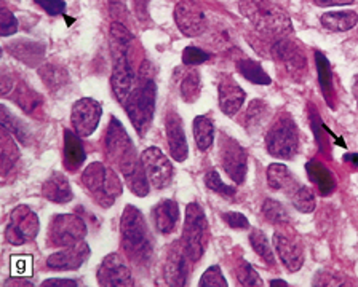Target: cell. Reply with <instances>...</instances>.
<instances>
[{
  "mask_svg": "<svg viewBox=\"0 0 358 287\" xmlns=\"http://www.w3.org/2000/svg\"><path fill=\"white\" fill-rule=\"evenodd\" d=\"M122 247L125 254L138 265H144L152 256V243L143 212L136 206L128 205L120 221Z\"/></svg>",
  "mask_w": 358,
  "mask_h": 287,
  "instance_id": "obj_1",
  "label": "cell"
},
{
  "mask_svg": "<svg viewBox=\"0 0 358 287\" xmlns=\"http://www.w3.org/2000/svg\"><path fill=\"white\" fill-rule=\"evenodd\" d=\"M240 11L257 31L283 36L291 32V20L287 11L272 0H240Z\"/></svg>",
  "mask_w": 358,
  "mask_h": 287,
  "instance_id": "obj_2",
  "label": "cell"
},
{
  "mask_svg": "<svg viewBox=\"0 0 358 287\" xmlns=\"http://www.w3.org/2000/svg\"><path fill=\"white\" fill-rule=\"evenodd\" d=\"M82 184L87 193L101 207H110L122 195V182L117 172L103 163H92L82 174Z\"/></svg>",
  "mask_w": 358,
  "mask_h": 287,
  "instance_id": "obj_3",
  "label": "cell"
},
{
  "mask_svg": "<svg viewBox=\"0 0 358 287\" xmlns=\"http://www.w3.org/2000/svg\"><path fill=\"white\" fill-rule=\"evenodd\" d=\"M157 85L152 78L143 77V82L134 87L133 93L125 103V110L139 136H144L150 126L155 112Z\"/></svg>",
  "mask_w": 358,
  "mask_h": 287,
  "instance_id": "obj_4",
  "label": "cell"
},
{
  "mask_svg": "<svg viewBox=\"0 0 358 287\" xmlns=\"http://www.w3.org/2000/svg\"><path fill=\"white\" fill-rule=\"evenodd\" d=\"M266 147L268 154L280 160H291L298 154L299 134L293 118L283 115L273 123L267 131Z\"/></svg>",
  "mask_w": 358,
  "mask_h": 287,
  "instance_id": "obj_5",
  "label": "cell"
},
{
  "mask_svg": "<svg viewBox=\"0 0 358 287\" xmlns=\"http://www.w3.org/2000/svg\"><path fill=\"white\" fill-rule=\"evenodd\" d=\"M206 216L199 203H190L186 207V221L182 230V251L190 262H199L205 251Z\"/></svg>",
  "mask_w": 358,
  "mask_h": 287,
  "instance_id": "obj_6",
  "label": "cell"
},
{
  "mask_svg": "<svg viewBox=\"0 0 358 287\" xmlns=\"http://www.w3.org/2000/svg\"><path fill=\"white\" fill-rule=\"evenodd\" d=\"M38 227H41V222H38L37 214L29 206L20 205L10 214L8 223L5 227V240L11 246H22L36 240Z\"/></svg>",
  "mask_w": 358,
  "mask_h": 287,
  "instance_id": "obj_7",
  "label": "cell"
},
{
  "mask_svg": "<svg viewBox=\"0 0 358 287\" xmlns=\"http://www.w3.org/2000/svg\"><path fill=\"white\" fill-rule=\"evenodd\" d=\"M88 233L85 222L74 214H56L48 225V243L67 247L83 241Z\"/></svg>",
  "mask_w": 358,
  "mask_h": 287,
  "instance_id": "obj_8",
  "label": "cell"
},
{
  "mask_svg": "<svg viewBox=\"0 0 358 287\" xmlns=\"http://www.w3.org/2000/svg\"><path fill=\"white\" fill-rule=\"evenodd\" d=\"M217 160L222 170L235 184H243L248 171V155L237 140L222 136L217 150Z\"/></svg>",
  "mask_w": 358,
  "mask_h": 287,
  "instance_id": "obj_9",
  "label": "cell"
},
{
  "mask_svg": "<svg viewBox=\"0 0 358 287\" xmlns=\"http://www.w3.org/2000/svg\"><path fill=\"white\" fill-rule=\"evenodd\" d=\"M103 107L92 98H82L72 105L71 123L80 138H90L99 125Z\"/></svg>",
  "mask_w": 358,
  "mask_h": 287,
  "instance_id": "obj_10",
  "label": "cell"
},
{
  "mask_svg": "<svg viewBox=\"0 0 358 287\" xmlns=\"http://www.w3.org/2000/svg\"><path fill=\"white\" fill-rule=\"evenodd\" d=\"M141 163L144 166L145 176L149 179V184L154 189L160 190L170 185L173 179V165L160 149H145L141 154Z\"/></svg>",
  "mask_w": 358,
  "mask_h": 287,
  "instance_id": "obj_11",
  "label": "cell"
},
{
  "mask_svg": "<svg viewBox=\"0 0 358 287\" xmlns=\"http://www.w3.org/2000/svg\"><path fill=\"white\" fill-rule=\"evenodd\" d=\"M175 21L187 37H197L206 31L205 11L197 0H181L175 8Z\"/></svg>",
  "mask_w": 358,
  "mask_h": 287,
  "instance_id": "obj_12",
  "label": "cell"
},
{
  "mask_svg": "<svg viewBox=\"0 0 358 287\" xmlns=\"http://www.w3.org/2000/svg\"><path fill=\"white\" fill-rule=\"evenodd\" d=\"M133 152H136V149H134L125 128L117 118L112 117L108 126V134H106V155H108L109 161L112 165L120 166V163Z\"/></svg>",
  "mask_w": 358,
  "mask_h": 287,
  "instance_id": "obj_13",
  "label": "cell"
},
{
  "mask_svg": "<svg viewBox=\"0 0 358 287\" xmlns=\"http://www.w3.org/2000/svg\"><path fill=\"white\" fill-rule=\"evenodd\" d=\"M96 277L99 286L125 287L133 284L131 270L128 268L127 262L119 254L106 256L98 268Z\"/></svg>",
  "mask_w": 358,
  "mask_h": 287,
  "instance_id": "obj_14",
  "label": "cell"
},
{
  "mask_svg": "<svg viewBox=\"0 0 358 287\" xmlns=\"http://www.w3.org/2000/svg\"><path fill=\"white\" fill-rule=\"evenodd\" d=\"M110 85L114 96L120 104L125 105L127 99L134 89V72L128 61L127 53L114 54V69H112Z\"/></svg>",
  "mask_w": 358,
  "mask_h": 287,
  "instance_id": "obj_15",
  "label": "cell"
},
{
  "mask_svg": "<svg viewBox=\"0 0 358 287\" xmlns=\"http://www.w3.org/2000/svg\"><path fill=\"white\" fill-rule=\"evenodd\" d=\"M90 246L85 241L63 247V249L55 252V254L47 258V267L52 270H58V272H72V270H78L83 263L87 262L90 257Z\"/></svg>",
  "mask_w": 358,
  "mask_h": 287,
  "instance_id": "obj_16",
  "label": "cell"
},
{
  "mask_svg": "<svg viewBox=\"0 0 358 287\" xmlns=\"http://www.w3.org/2000/svg\"><path fill=\"white\" fill-rule=\"evenodd\" d=\"M120 171L125 177V182L136 196H148L149 193V179L145 176L144 166L141 163V156H138L136 152L128 155L120 163Z\"/></svg>",
  "mask_w": 358,
  "mask_h": 287,
  "instance_id": "obj_17",
  "label": "cell"
},
{
  "mask_svg": "<svg viewBox=\"0 0 358 287\" xmlns=\"http://www.w3.org/2000/svg\"><path fill=\"white\" fill-rule=\"evenodd\" d=\"M272 53L289 74H301L307 67V61L302 50L294 42L287 41V38H282V41L273 45Z\"/></svg>",
  "mask_w": 358,
  "mask_h": 287,
  "instance_id": "obj_18",
  "label": "cell"
},
{
  "mask_svg": "<svg viewBox=\"0 0 358 287\" xmlns=\"http://www.w3.org/2000/svg\"><path fill=\"white\" fill-rule=\"evenodd\" d=\"M165 133L168 147H170V154L176 161H184L189 155V147L186 134H184L182 122L175 112H171L170 115L165 118Z\"/></svg>",
  "mask_w": 358,
  "mask_h": 287,
  "instance_id": "obj_19",
  "label": "cell"
},
{
  "mask_svg": "<svg viewBox=\"0 0 358 287\" xmlns=\"http://www.w3.org/2000/svg\"><path fill=\"white\" fill-rule=\"evenodd\" d=\"M272 241L283 265L289 272H298V270H301V267L304 265V252H302V247L282 232L273 233Z\"/></svg>",
  "mask_w": 358,
  "mask_h": 287,
  "instance_id": "obj_20",
  "label": "cell"
},
{
  "mask_svg": "<svg viewBox=\"0 0 358 287\" xmlns=\"http://www.w3.org/2000/svg\"><path fill=\"white\" fill-rule=\"evenodd\" d=\"M220 93V107L224 114L232 117L242 109L245 103V91L237 82L229 77H222L217 87Z\"/></svg>",
  "mask_w": 358,
  "mask_h": 287,
  "instance_id": "obj_21",
  "label": "cell"
},
{
  "mask_svg": "<svg viewBox=\"0 0 358 287\" xmlns=\"http://www.w3.org/2000/svg\"><path fill=\"white\" fill-rule=\"evenodd\" d=\"M87 159L85 149H83L80 136L72 133L71 129L64 131V149H63V163L69 172H76L83 165Z\"/></svg>",
  "mask_w": 358,
  "mask_h": 287,
  "instance_id": "obj_22",
  "label": "cell"
},
{
  "mask_svg": "<svg viewBox=\"0 0 358 287\" xmlns=\"http://www.w3.org/2000/svg\"><path fill=\"white\" fill-rule=\"evenodd\" d=\"M42 195L52 203L64 205L72 200V189L64 174L53 172L42 185Z\"/></svg>",
  "mask_w": 358,
  "mask_h": 287,
  "instance_id": "obj_23",
  "label": "cell"
},
{
  "mask_svg": "<svg viewBox=\"0 0 358 287\" xmlns=\"http://www.w3.org/2000/svg\"><path fill=\"white\" fill-rule=\"evenodd\" d=\"M152 217L155 222V228L160 233H171L179 221V206L173 200L160 201L152 209Z\"/></svg>",
  "mask_w": 358,
  "mask_h": 287,
  "instance_id": "obj_24",
  "label": "cell"
},
{
  "mask_svg": "<svg viewBox=\"0 0 358 287\" xmlns=\"http://www.w3.org/2000/svg\"><path fill=\"white\" fill-rule=\"evenodd\" d=\"M306 171L312 184L315 185L318 191H320V195L328 196L336 190V181H334L333 172L329 171L323 163L317 160H310L306 165Z\"/></svg>",
  "mask_w": 358,
  "mask_h": 287,
  "instance_id": "obj_25",
  "label": "cell"
},
{
  "mask_svg": "<svg viewBox=\"0 0 358 287\" xmlns=\"http://www.w3.org/2000/svg\"><path fill=\"white\" fill-rule=\"evenodd\" d=\"M7 48L16 59H20L21 63H24L29 67H37L43 61L45 48L41 43L22 41V42L8 43Z\"/></svg>",
  "mask_w": 358,
  "mask_h": 287,
  "instance_id": "obj_26",
  "label": "cell"
},
{
  "mask_svg": "<svg viewBox=\"0 0 358 287\" xmlns=\"http://www.w3.org/2000/svg\"><path fill=\"white\" fill-rule=\"evenodd\" d=\"M267 184L271 189L285 190L288 195L299 185L296 182V179L291 176L288 168L282 165V163H272L267 168Z\"/></svg>",
  "mask_w": 358,
  "mask_h": 287,
  "instance_id": "obj_27",
  "label": "cell"
},
{
  "mask_svg": "<svg viewBox=\"0 0 358 287\" xmlns=\"http://www.w3.org/2000/svg\"><path fill=\"white\" fill-rule=\"evenodd\" d=\"M322 24L328 31L333 32H345L354 29L358 24L357 11H328L322 16Z\"/></svg>",
  "mask_w": 358,
  "mask_h": 287,
  "instance_id": "obj_28",
  "label": "cell"
},
{
  "mask_svg": "<svg viewBox=\"0 0 358 287\" xmlns=\"http://www.w3.org/2000/svg\"><path fill=\"white\" fill-rule=\"evenodd\" d=\"M268 114H271V110H268V105L264 103V101L261 99L251 101L245 117V123H246V129H248V133L251 134L261 133L267 125Z\"/></svg>",
  "mask_w": 358,
  "mask_h": 287,
  "instance_id": "obj_29",
  "label": "cell"
},
{
  "mask_svg": "<svg viewBox=\"0 0 358 287\" xmlns=\"http://www.w3.org/2000/svg\"><path fill=\"white\" fill-rule=\"evenodd\" d=\"M187 262H190L187 256L184 254H173L168 258L166 267H165V277L166 283L171 286H186L187 281Z\"/></svg>",
  "mask_w": 358,
  "mask_h": 287,
  "instance_id": "obj_30",
  "label": "cell"
},
{
  "mask_svg": "<svg viewBox=\"0 0 358 287\" xmlns=\"http://www.w3.org/2000/svg\"><path fill=\"white\" fill-rule=\"evenodd\" d=\"M315 63L318 71V83H320L323 98L327 99L329 107L334 105V85H333V74L331 67L327 59V56L320 52H315Z\"/></svg>",
  "mask_w": 358,
  "mask_h": 287,
  "instance_id": "obj_31",
  "label": "cell"
},
{
  "mask_svg": "<svg viewBox=\"0 0 358 287\" xmlns=\"http://www.w3.org/2000/svg\"><path fill=\"white\" fill-rule=\"evenodd\" d=\"M38 75H41L45 87L53 93L61 91V89L67 85V82H69L67 71L56 64H43L41 69H38Z\"/></svg>",
  "mask_w": 358,
  "mask_h": 287,
  "instance_id": "obj_32",
  "label": "cell"
},
{
  "mask_svg": "<svg viewBox=\"0 0 358 287\" xmlns=\"http://www.w3.org/2000/svg\"><path fill=\"white\" fill-rule=\"evenodd\" d=\"M194 138L195 144H197L199 150L205 152L208 150L213 142H215V126L210 118L206 117H197L194 120Z\"/></svg>",
  "mask_w": 358,
  "mask_h": 287,
  "instance_id": "obj_33",
  "label": "cell"
},
{
  "mask_svg": "<svg viewBox=\"0 0 358 287\" xmlns=\"http://www.w3.org/2000/svg\"><path fill=\"white\" fill-rule=\"evenodd\" d=\"M237 71L246 78V80L255 83V85H271L272 83L271 77H268L267 72L262 69V66L253 59L238 61Z\"/></svg>",
  "mask_w": 358,
  "mask_h": 287,
  "instance_id": "obj_34",
  "label": "cell"
},
{
  "mask_svg": "<svg viewBox=\"0 0 358 287\" xmlns=\"http://www.w3.org/2000/svg\"><path fill=\"white\" fill-rule=\"evenodd\" d=\"M288 196L291 200V205L302 214H309L315 209V195H313L312 190L307 189L306 185L299 184Z\"/></svg>",
  "mask_w": 358,
  "mask_h": 287,
  "instance_id": "obj_35",
  "label": "cell"
},
{
  "mask_svg": "<svg viewBox=\"0 0 358 287\" xmlns=\"http://www.w3.org/2000/svg\"><path fill=\"white\" fill-rule=\"evenodd\" d=\"M110 41H112V50L114 54L128 53V48L133 42V34L127 29L122 22H114L110 26Z\"/></svg>",
  "mask_w": 358,
  "mask_h": 287,
  "instance_id": "obj_36",
  "label": "cell"
},
{
  "mask_svg": "<svg viewBox=\"0 0 358 287\" xmlns=\"http://www.w3.org/2000/svg\"><path fill=\"white\" fill-rule=\"evenodd\" d=\"M250 244L253 251L264 260L267 265H273L275 263V257H273L272 247L268 244L267 236L261 232V230H253L250 233Z\"/></svg>",
  "mask_w": 358,
  "mask_h": 287,
  "instance_id": "obj_37",
  "label": "cell"
},
{
  "mask_svg": "<svg viewBox=\"0 0 358 287\" xmlns=\"http://www.w3.org/2000/svg\"><path fill=\"white\" fill-rule=\"evenodd\" d=\"M200 88H201V82H200V74L197 71L189 72V74L182 78L181 87H179V93H181V98L184 103H195L197 98L200 96Z\"/></svg>",
  "mask_w": 358,
  "mask_h": 287,
  "instance_id": "obj_38",
  "label": "cell"
},
{
  "mask_svg": "<svg viewBox=\"0 0 358 287\" xmlns=\"http://www.w3.org/2000/svg\"><path fill=\"white\" fill-rule=\"evenodd\" d=\"M11 98H15L16 104H18L22 110L27 112V114H36L38 107L42 105L41 96H37L27 87H20L16 89L15 96H11Z\"/></svg>",
  "mask_w": 358,
  "mask_h": 287,
  "instance_id": "obj_39",
  "label": "cell"
},
{
  "mask_svg": "<svg viewBox=\"0 0 358 287\" xmlns=\"http://www.w3.org/2000/svg\"><path fill=\"white\" fill-rule=\"evenodd\" d=\"M262 216L266 217L267 222L275 225L287 223L289 221V214L285 209V206H282V203L271 198H267L262 205Z\"/></svg>",
  "mask_w": 358,
  "mask_h": 287,
  "instance_id": "obj_40",
  "label": "cell"
},
{
  "mask_svg": "<svg viewBox=\"0 0 358 287\" xmlns=\"http://www.w3.org/2000/svg\"><path fill=\"white\" fill-rule=\"evenodd\" d=\"M2 126L5 129H8L11 133V136H15L21 142L26 144L27 140V129L21 125V122L16 120V118L10 117V114L7 112V107L2 105Z\"/></svg>",
  "mask_w": 358,
  "mask_h": 287,
  "instance_id": "obj_41",
  "label": "cell"
},
{
  "mask_svg": "<svg viewBox=\"0 0 358 287\" xmlns=\"http://www.w3.org/2000/svg\"><path fill=\"white\" fill-rule=\"evenodd\" d=\"M237 279L242 286H248V287H261L262 281L259 278V274L255 272V268L250 265L248 262H240V265L237 267Z\"/></svg>",
  "mask_w": 358,
  "mask_h": 287,
  "instance_id": "obj_42",
  "label": "cell"
},
{
  "mask_svg": "<svg viewBox=\"0 0 358 287\" xmlns=\"http://www.w3.org/2000/svg\"><path fill=\"white\" fill-rule=\"evenodd\" d=\"M205 184L210 190L216 191V193H220V195H224V196H234L235 195V189L231 187V185L224 184L222 179L220 177V174H217V171L206 172Z\"/></svg>",
  "mask_w": 358,
  "mask_h": 287,
  "instance_id": "obj_43",
  "label": "cell"
},
{
  "mask_svg": "<svg viewBox=\"0 0 358 287\" xmlns=\"http://www.w3.org/2000/svg\"><path fill=\"white\" fill-rule=\"evenodd\" d=\"M200 287H227V281L224 278L220 267L213 265L201 274Z\"/></svg>",
  "mask_w": 358,
  "mask_h": 287,
  "instance_id": "obj_44",
  "label": "cell"
},
{
  "mask_svg": "<svg viewBox=\"0 0 358 287\" xmlns=\"http://www.w3.org/2000/svg\"><path fill=\"white\" fill-rule=\"evenodd\" d=\"M18 32V20L8 8L0 10V36L10 37Z\"/></svg>",
  "mask_w": 358,
  "mask_h": 287,
  "instance_id": "obj_45",
  "label": "cell"
},
{
  "mask_svg": "<svg viewBox=\"0 0 358 287\" xmlns=\"http://www.w3.org/2000/svg\"><path fill=\"white\" fill-rule=\"evenodd\" d=\"M210 59H211V54L197 47H187L182 53V63L186 66H199V64L206 63V61Z\"/></svg>",
  "mask_w": 358,
  "mask_h": 287,
  "instance_id": "obj_46",
  "label": "cell"
},
{
  "mask_svg": "<svg viewBox=\"0 0 358 287\" xmlns=\"http://www.w3.org/2000/svg\"><path fill=\"white\" fill-rule=\"evenodd\" d=\"M11 273L16 274V277H31L32 257L29 256L11 257Z\"/></svg>",
  "mask_w": 358,
  "mask_h": 287,
  "instance_id": "obj_47",
  "label": "cell"
},
{
  "mask_svg": "<svg viewBox=\"0 0 358 287\" xmlns=\"http://www.w3.org/2000/svg\"><path fill=\"white\" fill-rule=\"evenodd\" d=\"M38 7L43 8L50 16L63 15L66 11V2L64 0H36Z\"/></svg>",
  "mask_w": 358,
  "mask_h": 287,
  "instance_id": "obj_48",
  "label": "cell"
},
{
  "mask_svg": "<svg viewBox=\"0 0 358 287\" xmlns=\"http://www.w3.org/2000/svg\"><path fill=\"white\" fill-rule=\"evenodd\" d=\"M222 219L226 221L229 227L234 230H243V228L250 227L248 219H246L243 214H240V212H226L222 216Z\"/></svg>",
  "mask_w": 358,
  "mask_h": 287,
  "instance_id": "obj_49",
  "label": "cell"
},
{
  "mask_svg": "<svg viewBox=\"0 0 358 287\" xmlns=\"http://www.w3.org/2000/svg\"><path fill=\"white\" fill-rule=\"evenodd\" d=\"M76 287L78 286L77 281L72 279H47L45 283H42V287Z\"/></svg>",
  "mask_w": 358,
  "mask_h": 287,
  "instance_id": "obj_50",
  "label": "cell"
},
{
  "mask_svg": "<svg viewBox=\"0 0 358 287\" xmlns=\"http://www.w3.org/2000/svg\"><path fill=\"white\" fill-rule=\"evenodd\" d=\"M355 0H315L320 7H334V5H352Z\"/></svg>",
  "mask_w": 358,
  "mask_h": 287,
  "instance_id": "obj_51",
  "label": "cell"
},
{
  "mask_svg": "<svg viewBox=\"0 0 358 287\" xmlns=\"http://www.w3.org/2000/svg\"><path fill=\"white\" fill-rule=\"evenodd\" d=\"M344 161L350 163L352 166H358V154H347L344 155Z\"/></svg>",
  "mask_w": 358,
  "mask_h": 287,
  "instance_id": "obj_52",
  "label": "cell"
},
{
  "mask_svg": "<svg viewBox=\"0 0 358 287\" xmlns=\"http://www.w3.org/2000/svg\"><path fill=\"white\" fill-rule=\"evenodd\" d=\"M10 149H11V152H16V149L13 147V144H11ZM2 152H7V144H5V142H3V145H2ZM7 156H8V154H2V161L7 160Z\"/></svg>",
  "mask_w": 358,
  "mask_h": 287,
  "instance_id": "obj_53",
  "label": "cell"
},
{
  "mask_svg": "<svg viewBox=\"0 0 358 287\" xmlns=\"http://www.w3.org/2000/svg\"><path fill=\"white\" fill-rule=\"evenodd\" d=\"M271 286L273 287V286H285V287H288V283H285V281H280V279H273V281H271Z\"/></svg>",
  "mask_w": 358,
  "mask_h": 287,
  "instance_id": "obj_54",
  "label": "cell"
},
{
  "mask_svg": "<svg viewBox=\"0 0 358 287\" xmlns=\"http://www.w3.org/2000/svg\"><path fill=\"white\" fill-rule=\"evenodd\" d=\"M354 96H355V101H357V105H358V77L355 78V82H354Z\"/></svg>",
  "mask_w": 358,
  "mask_h": 287,
  "instance_id": "obj_55",
  "label": "cell"
}]
</instances>
